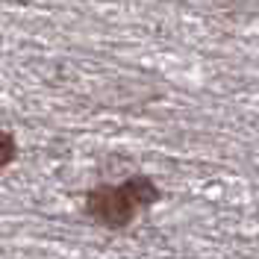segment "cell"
I'll use <instances>...</instances> for the list:
<instances>
[{
	"mask_svg": "<svg viewBox=\"0 0 259 259\" xmlns=\"http://www.w3.org/2000/svg\"><path fill=\"white\" fill-rule=\"evenodd\" d=\"M85 215L95 224L106 227V230H127L136 218V206L130 203V197L121 192V186H95L85 194L82 203Z\"/></svg>",
	"mask_w": 259,
	"mask_h": 259,
	"instance_id": "1",
	"label": "cell"
},
{
	"mask_svg": "<svg viewBox=\"0 0 259 259\" xmlns=\"http://www.w3.org/2000/svg\"><path fill=\"white\" fill-rule=\"evenodd\" d=\"M121 192L130 197V203H133L136 209H150L153 203L162 200V189L150 177H145V174H133V177H127L124 183H121Z\"/></svg>",
	"mask_w": 259,
	"mask_h": 259,
	"instance_id": "2",
	"label": "cell"
},
{
	"mask_svg": "<svg viewBox=\"0 0 259 259\" xmlns=\"http://www.w3.org/2000/svg\"><path fill=\"white\" fill-rule=\"evenodd\" d=\"M15 159H18L15 136H12V133H6V130H0V171H3V168H9Z\"/></svg>",
	"mask_w": 259,
	"mask_h": 259,
	"instance_id": "3",
	"label": "cell"
}]
</instances>
